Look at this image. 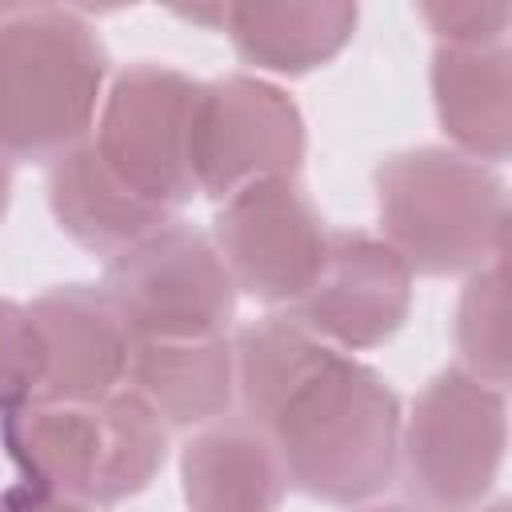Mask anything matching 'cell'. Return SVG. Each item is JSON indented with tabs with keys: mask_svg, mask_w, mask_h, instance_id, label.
<instances>
[{
	"mask_svg": "<svg viewBox=\"0 0 512 512\" xmlns=\"http://www.w3.org/2000/svg\"><path fill=\"white\" fill-rule=\"evenodd\" d=\"M368 512H420V508H404V504H380V508H368Z\"/></svg>",
	"mask_w": 512,
	"mask_h": 512,
	"instance_id": "cell-22",
	"label": "cell"
},
{
	"mask_svg": "<svg viewBox=\"0 0 512 512\" xmlns=\"http://www.w3.org/2000/svg\"><path fill=\"white\" fill-rule=\"evenodd\" d=\"M384 244L420 276L484 268L508 248L504 180L456 148H408L376 168Z\"/></svg>",
	"mask_w": 512,
	"mask_h": 512,
	"instance_id": "cell-4",
	"label": "cell"
},
{
	"mask_svg": "<svg viewBox=\"0 0 512 512\" xmlns=\"http://www.w3.org/2000/svg\"><path fill=\"white\" fill-rule=\"evenodd\" d=\"M484 512H508V504H504V500H496V504H492V508H484Z\"/></svg>",
	"mask_w": 512,
	"mask_h": 512,
	"instance_id": "cell-23",
	"label": "cell"
},
{
	"mask_svg": "<svg viewBox=\"0 0 512 512\" xmlns=\"http://www.w3.org/2000/svg\"><path fill=\"white\" fill-rule=\"evenodd\" d=\"M212 248L236 292L296 304L324 260L328 228L292 180H256L220 204Z\"/></svg>",
	"mask_w": 512,
	"mask_h": 512,
	"instance_id": "cell-9",
	"label": "cell"
},
{
	"mask_svg": "<svg viewBox=\"0 0 512 512\" xmlns=\"http://www.w3.org/2000/svg\"><path fill=\"white\" fill-rule=\"evenodd\" d=\"M412 308L408 264L368 232H328L324 260L296 300V320L340 352L384 344Z\"/></svg>",
	"mask_w": 512,
	"mask_h": 512,
	"instance_id": "cell-10",
	"label": "cell"
},
{
	"mask_svg": "<svg viewBox=\"0 0 512 512\" xmlns=\"http://www.w3.org/2000/svg\"><path fill=\"white\" fill-rule=\"evenodd\" d=\"M104 48L72 8H0V156L56 160L96 120Z\"/></svg>",
	"mask_w": 512,
	"mask_h": 512,
	"instance_id": "cell-3",
	"label": "cell"
},
{
	"mask_svg": "<svg viewBox=\"0 0 512 512\" xmlns=\"http://www.w3.org/2000/svg\"><path fill=\"white\" fill-rule=\"evenodd\" d=\"M432 100L456 152L504 160L512 148V52L508 44L452 48L432 56Z\"/></svg>",
	"mask_w": 512,
	"mask_h": 512,
	"instance_id": "cell-14",
	"label": "cell"
},
{
	"mask_svg": "<svg viewBox=\"0 0 512 512\" xmlns=\"http://www.w3.org/2000/svg\"><path fill=\"white\" fill-rule=\"evenodd\" d=\"M420 16L452 48H488L504 44L512 4H420Z\"/></svg>",
	"mask_w": 512,
	"mask_h": 512,
	"instance_id": "cell-19",
	"label": "cell"
},
{
	"mask_svg": "<svg viewBox=\"0 0 512 512\" xmlns=\"http://www.w3.org/2000/svg\"><path fill=\"white\" fill-rule=\"evenodd\" d=\"M132 340H204L224 336L236 288L212 248V236L168 220L108 260L100 284Z\"/></svg>",
	"mask_w": 512,
	"mask_h": 512,
	"instance_id": "cell-6",
	"label": "cell"
},
{
	"mask_svg": "<svg viewBox=\"0 0 512 512\" xmlns=\"http://www.w3.org/2000/svg\"><path fill=\"white\" fill-rule=\"evenodd\" d=\"M40 392V340L28 304L0 296V412H12Z\"/></svg>",
	"mask_w": 512,
	"mask_h": 512,
	"instance_id": "cell-18",
	"label": "cell"
},
{
	"mask_svg": "<svg viewBox=\"0 0 512 512\" xmlns=\"http://www.w3.org/2000/svg\"><path fill=\"white\" fill-rule=\"evenodd\" d=\"M0 512H92V508L68 496H56L48 488H36V484H12L0 496Z\"/></svg>",
	"mask_w": 512,
	"mask_h": 512,
	"instance_id": "cell-20",
	"label": "cell"
},
{
	"mask_svg": "<svg viewBox=\"0 0 512 512\" xmlns=\"http://www.w3.org/2000/svg\"><path fill=\"white\" fill-rule=\"evenodd\" d=\"M0 436L24 484L76 504H120L144 492L168 448L160 416L132 388L84 404L28 400L0 412Z\"/></svg>",
	"mask_w": 512,
	"mask_h": 512,
	"instance_id": "cell-2",
	"label": "cell"
},
{
	"mask_svg": "<svg viewBox=\"0 0 512 512\" xmlns=\"http://www.w3.org/2000/svg\"><path fill=\"white\" fill-rule=\"evenodd\" d=\"M304 160V120L288 92L256 76L196 88L188 116V172L196 192L228 200L256 180H292Z\"/></svg>",
	"mask_w": 512,
	"mask_h": 512,
	"instance_id": "cell-8",
	"label": "cell"
},
{
	"mask_svg": "<svg viewBox=\"0 0 512 512\" xmlns=\"http://www.w3.org/2000/svg\"><path fill=\"white\" fill-rule=\"evenodd\" d=\"M180 480L188 512H276L288 488L276 448L244 416L200 424L184 444Z\"/></svg>",
	"mask_w": 512,
	"mask_h": 512,
	"instance_id": "cell-12",
	"label": "cell"
},
{
	"mask_svg": "<svg viewBox=\"0 0 512 512\" xmlns=\"http://www.w3.org/2000/svg\"><path fill=\"white\" fill-rule=\"evenodd\" d=\"M508 444L504 388L448 368L424 384L400 424V464L412 496L436 512H468L492 488Z\"/></svg>",
	"mask_w": 512,
	"mask_h": 512,
	"instance_id": "cell-5",
	"label": "cell"
},
{
	"mask_svg": "<svg viewBox=\"0 0 512 512\" xmlns=\"http://www.w3.org/2000/svg\"><path fill=\"white\" fill-rule=\"evenodd\" d=\"M236 396L284 480L324 504H360L400 472V400L356 356L296 316H260L232 344Z\"/></svg>",
	"mask_w": 512,
	"mask_h": 512,
	"instance_id": "cell-1",
	"label": "cell"
},
{
	"mask_svg": "<svg viewBox=\"0 0 512 512\" xmlns=\"http://www.w3.org/2000/svg\"><path fill=\"white\" fill-rule=\"evenodd\" d=\"M224 28L248 64L300 76L352 40L356 4H224Z\"/></svg>",
	"mask_w": 512,
	"mask_h": 512,
	"instance_id": "cell-16",
	"label": "cell"
},
{
	"mask_svg": "<svg viewBox=\"0 0 512 512\" xmlns=\"http://www.w3.org/2000/svg\"><path fill=\"white\" fill-rule=\"evenodd\" d=\"M8 196H12V176H8V160L0 156V220L8 212Z\"/></svg>",
	"mask_w": 512,
	"mask_h": 512,
	"instance_id": "cell-21",
	"label": "cell"
},
{
	"mask_svg": "<svg viewBox=\"0 0 512 512\" xmlns=\"http://www.w3.org/2000/svg\"><path fill=\"white\" fill-rule=\"evenodd\" d=\"M128 388L168 428H200L228 416L236 396L232 344L224 336L204 340H132Z\"/></svg>",
	"mask_w": 512,
	"mask_h": 512,
	"instance_id": "cell-13",
	"label": "cell"
},
{
	"mask_svg": "<svg viewBox=\"0 0 512 512\" xmlns=\"http://www.w3.org/2000/svg\"><path fill=\"white\" fill-rule=\"evenodd\" d=\"M48 204H52L56 224L76 244H84L88 252H100V256H116L128 244H136L140 236H148L172 220L156 204L128 192L104 168L92 140H80L76 148H68L64 156L52 160Z\"/></svg>",
	"mask_w": 512,
	"mask_h": 512,
	"instance_id": "cell-15",
	"label": "cell"
},
{
	"mask_svg": "<svg viewBox=\"0 0 512 512\" xmlns=\"http://www.w3.org/2000/svg\"><path fill=\"white\" fill-rule=\"evenodd\" d=\"M196 88L200 84L184 72L140 60L112 80L96 116L92 148L104 168L168 216L196 196L188 172V116Z\"/></svg>",
	"mask_w": 512,
	"mask_h": 512,
	"instance_id": "cell-7",
	"label": "cell"
},
{
	"mask_svg": "<svg viewBox=\"0 0 512 512\" xmlns=\"http://www.w3.org/2000/svg\"><path fill=\"white\" fill-rule=\"evenodd\" d=\"M40 340L44 404H84L116 392L128 372L132 336L96 284H60L28 304Z\"/></svg>",
	"mask_w": 512,
	"mask_h": 512,
	"instance_id": "cell-11",
	"label": "cell"
},
{
	"mask_svg": "<svg viewBox=\"0 0 512 512\" xmlns=\"http://www.w3.org/2000/svg\"><path fill=\"white\" fill-rule=\"evenodd\" d=\"M456 348L464 372L508 384V260L496 256L472 272L456 308Z\"/></svg>",
	"mask_w": 512,
	"mask_h": 512,
	"instance_id": "cell-17",
	"label": "cell"
}]
</instances>
